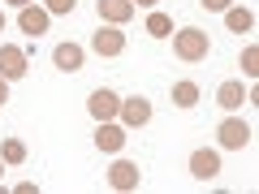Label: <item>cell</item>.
Returning a JSON list of instances; mask_svg holds the SVG:
<instances>
[{"label":"cell","instance_id":"24","mask_svg":"<svg viewBox=\"0 0 259 194\" xmlns=\"http://www.w3.org/2000/svg\"><path fill=\"white\" fill-rule=\"evenodd\" d=\"M0 30H5V13H0Z\"/></svg>","mask_w":259,"mask_h":194},{"label":"cell","instance_id":"6","mask_svg":"<svg viewBox=\"0 0 259 194\" xmlns=\"http://www.w3.org/2000/svg\"><path fill=\"white\" fill-rule=\"evenodd\" d=\"M139 181H143V173H139V164H130V160H117V164L108 168V185H112L117 194L139 190Z\"/></svg>","mask_w":259,"mask_h":194},{"label":"cell","instance_id":"5","mask_svg":"<svg viewBox=\"0 0 259 194\" xmlns=\"http://www.w3.org/2000/svg\"><path fill=\"white\" fill-rule=\"evenodd\" d=\"M91 52L95 56H121V52H125V35H121V26H100L91 35Z\"/></svg>","mask_w":259,"mask_h":194},{"label":"cell","instance_id":"23","mask_svg":"<svg viewBox=\"0 0 259 194\" xmlns=\"http://www.w3.org/2000/svg\"><path fill=\"white\" fill-rule=\"evenodd\" d=\"M9 5L13 9H26V5H35V0H9Z\"/></svg>","mask_w":259,"mask_h":194},{"label":"cell","instance_id":"25","mask_svg":"<svg viewBox=\"0 0 259 194\" xmlns=\"http://www.w3.org/2000/svg\"><path fill=\"white\" fill-rule=\"evenodd\" d=\"M0 173H5V160H0Z\"/></svg>","mask_w":259,"mask_h":194},{"label":"cell","instance_id":"17","mask_svg":"<svg viewBox=\"0 0 259 194\" xmlns=\"http://www.w3.org/2000/svg\"><path fill=\"white\" fill-rule=\"evenodd\" d=\"M0 160H5V164H22V160H26V142L22 138H5L0 142Z\"/></svg>","mask_w":259,"mask_h":194},{"label":"cell","instance_id":"15","mask_svg":"<svg viewBox=\"0 0 259 194\" xmlns=\"http://www.w3.org/2000/svg\"><path fill=\"white\" fill-rule=\"evenodd\" d=\"M225 26L238 30V35H246V30L255 26V13H250V9H233V5H229V9H225Z\"/></svg>","mask_w":259,"mask_h":194},{"label":"cell","instance_id":"1","mask_svg":"<svg viewBox=\"0 0 259 194\" xmlns=\"http://www.w3.org/2000/svg\"><path fill=\"white\" fill-rule=\"evenodd\" d=\"M173 52H177V61L194 65V61H203V56L212 52V39L199 26H182V30H173Z\"/></svg>","mask_w":259,"mask_h":194},{"label":"cell","instance_id":"4","mask_svg":"<svg viewBox=\"0 0 259 194\" xmlns=\"http://www.w3.org/2000/svg\"><path fill=\"white\" fill-rule=\"evenodd\" d=\"M216 138H221L225 151H242L250 142V125H246V121H238V117H225L221 129H216Z\"/></svg>","mask_w":259,"mask_h":194},{"label":"cell","instance_id":"14","mask_svg":"<svg viewBox=\"0 0 259 194\" xmlns=\"http://www.w3.org/2000/svg\"><path fill=\"white\" fill-rule=\"evenodd\" d=\"M147 35L151 39H168V35H173V18L160 13V9H147Z\"/></svg>","mask_w":259,"mask_h":194},{"label":"cell","instance_id":"21","mask_svg":"<svg viewBox=\"0 0 259 194\" xmlns=\"http://www.w3.org/2000/svg\"><path fill=\"white\" fill-rule=\"evenodd\" d=\"M134 9H156V0H130Z\"/></svg>","mask_w":259,"mask_h":194},{"label":"cell","instance_id":"8","mask_svg":"<svg viewBox=\"0 0 259 194\" xmlns=\"http://www.w3.org/2000/svg\"><path fill=\"white\" fill-rule=\"evenodd\" d=\"M48 22H52V13L44 9V5H26V9H18V26L22 35H48Z\"/></svg>","mask_w":259,"mask_h":194},{"label":"cell","instance_id":"18","mask_svg":"<svg viewBox=\"0 0 259 194\" xmlns=\"http://www.w3.org/2000/svg\"><path fill=\"white\" fill-rule=\"evenodd\" d=\"M242 74H246V78H255V74H259V47H255V43L242 47Z\"/></svg>","mask_w":259,"mask_h":194},{"label":"cell","instance_id":"19","mask_svg":"<svg viewBox=\"0 0 259 194\" xmlns=\"http://www.w3.org/2000/svg\"><path fill=\"white\" fill-rule=\"evenodd\" d=\"M74 5H78V0H44L48 13H74Z\"/></svg>","mask_w":259,"mask_h":194},{"label":"cell","instance_id":"11","mask_svg":"<svg viewBox=\"0 0 259 194\" xmlns=\"http://www.w3.org/2000/svg\"><path fill=\"white\" fill-rule=\"evenodd\" d=\"M82 61H87V47H78V43H56V52H52V65L61 74H78Z\"/></svg>","mask_w":259,"mask_h":194},{"label":"cell","instance_id":"12","mask_svg":"<svg viewBox=\"0 0 259 194\" xmlns=\"http://www.w3.org/2000/svg\"><path fill=\"white\" fill-rule=\"evenodd\" d=\"M221 173V156L216 151H207V147H199L190 156V177H199V181H212V177Z\"/></svg>","mask_w":259,"mask_h":194},{"label":"cell","instance_id":"16","mask_svg":"<svg viewBox=\"0 0 259 194\" xmlns=\"http://www.w3.org/2000/svg\"><path fill=\"white\" fill-rule=\"evenodd\" d=\"M173 104L177 108H194L199 104V86L194 82H173Z\"/></svg>","mask_w":259,"mask_h":194},{"label":"cell","instance_id":"3","mask_svg":"<svg viewBox=\"0 0 259 194\" xmlns=\"http://www.w3.org/2000/svg\"><path fill=\"white\" fill-rule=\"evenodd\" d=\"M117 121L125 129H143L151 121V104L143 100V95H130V100H121V112H117Z\"/></svg>","mask_w":259,"mask_h":194},{"label":"cell","instance_id":"10","mask_svg":"<svg viewBox=\"0 0 259 194\" xmlns=\"http://www.w3.org/2000/svg\"><path fill=\"white\" fill-rule=\"evenodd\" d=\"M95 147L108 151V156H117V151L125 147V125H117V121H100V129H95Z\"/></svg>","mask_w":259,"mask_h":194},{"label":"cell","instance_id":"2","mask_svg":"<svg viewBox=\"0 0 259 194\" xmlns=\"http://www.w3.org/2000/svg\"><path fill=\"white\" fill-rule=\"evenodd\" d=\"M0 78H5V82H18V78H26V47H18V43H0Z\"/></svg>","mask_w":259,"mask_h":194},{"label":"cell","instance_id":"9","mask_svg":"<svg viewBox=\"0 0 259 194\" xmlns=\"http://www.w3.org/2000/svg\"><path fill=\"white\" fill-rule=\"evenodd\" d=\"M87 108H91V117H95V121H117V112H121V100L108 91V86H100V91H91Z\"/></svg>","mask_w":259,"mask_h":194},{"label":"cell","instance_id":"13","mask_svg":"<svg viewBox=\"0 0 259 194\" xmlns=\"http://www.w3.org/2000/svg\"><path fill=\"white\" fill-rule=\"evenodd\" d=\"M242 100H246V91H242L238 78H229V82L216 86V104H221L225 112H238V108H242Z\"/></svg>","mask_w":259,"mask_h":194},{"label":"cell","instance_id":"22","mask_svg":"<svg viewBox=\"0 0 259 194\" xmlns=\"http://www.w3.org/2000/svg\"><path fill=\"white\" fill-rule=\"evenodd\" d=\"M0 104H9V82L0 78Z\"/></svg>","mask_w":259,"mask_h":194},{"label":"cell","instance_id":"7","mask_svg":"<svg viewBox=\"0 0 259 194\" xmlns=\"http://www.w3.org/2000/svg\"><path fill=\"white\" fill-rule=\"evenodd\" d=\"M95 13H100V22L104 26H125L130 18H134V5H130V0H95Z\"/></svg>","mask_w":259,"mask_h":194},{"label":"cell","instance_id":"20","mask_svg":"<svg viewBox=\"0 0 259 194\" xmlns=\"http://www.w3.org/2000/svg\"><path fill=\"white\" fill-rule=\"evenodd\" d=\"M199 5H203V9H212V13H225L233 0H199Z\"/></svg>","mask_w":259,"mask_h":194}]
</instances>
